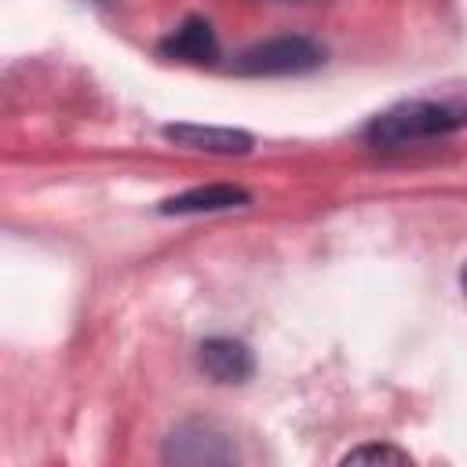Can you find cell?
<instances>
[{
    "mask_svg": "<svg viewBox=\"0 0 467 467\" xmlns=\"http://www.w3.org/2000/svg\"><path fill=\"white\" fill-rule=\"evenodd\" d=\"M463 120H467V109H456V106H445V102L412 99V102H398L387 113L372 117L365 124V139L372 146H409V142L449 135Z\"/></svg>",
    "mask_w": 467,
    "mask_h": 467,
    "instance_id": "obj_1",
    "label": "cell"
},
{
    "mask_svg": "<svg viewBox=\"0 0 467 467\" xmlns=\"http://www.w3.org/2000/svg\"><path fill=\"white\" fill-rule=\"evenodd\" d=\"M321 62L325 51L310 36H274L241 51L234 69L244 77H288V73H310Z\"/></svg>",
    "mask_w": 467,
    "mask_h": 467,
    "instance_id": "obj_2",
    "label": "cell"
},
{
    "mask_svg": "<svg viewBox=\"0 0 467 467\" xmlns=\"http://www.w3.org/2000/svg\"><path fill=\"white\" fill-rule=\"evenodd\" d=\"M164 460H171V463H193V467H201V463H230L234 460V449L208 423H182L168 438Z\"/></svg>",
    "mask_w": 467,
    "mask_h": 467,
    "instance_id": "obj_3",
    "label": "cell"
},
{
    "mask_svg": "<svg viewBox=\"0 0 467 467\" xmlns=\"http://www.w3.org/2000/svg\"><path fill=\"white\" fill-rule=\"evenodd\" d=\"M197 365L215 383H244L252 376V368H255L252 350L241 339H230V336L204 339L201 350H197Z\"/></svg>",
    "mask_w": 467,
    "mask_h": 467,
    "instance_id": "obj_4",
    "label": "cell"
},
{
    "mask_svg": "<svg viewBox=\"0 0 467 467\" xmlns=\"http://www.w3.org/2000/svg\"><path fill=\"white\" fill-rule=\"evenodd\" d=\"M157 55L161 58H171V62L212 66L219 58V40H215V33H212V26L204 18H186L175 33H168L157 44Z\"/></svg>",
    "mask_w": 467,
    "mask_h": 467,
    "instance_id": "obj_5",
    "label": "cell"
},
{
    "mask_svg": "<svg viewBox=\"0 0 467 467\" xmlns=\"http://www.w3.org/2000/svg\"><path fill=\"white\" fill-rule=\"evenodd\" d=\"M164 139L186 150H204V153H223V157H241L252 150V135L237 128H212V124H168Z\"/></svg>",
    "mask_w": 467,
    "mask_h": 467,
    "instance_id": "obj_6",
    "label": "cell"
},
{
    "mask_svg": "<svg viewBox=\"0 0 467 467\" xmlns=\"http://www.w3.org/2000/svg\"><path fill=\"white\" fill-rule=\"evenodd\" d=\"M252 197L248 190L234 186V182H212V186H197L186 193H175L161 204L164 215H193V212H226V208H244Z\"/></svg>",
    "mask_w": 467,
    "mask_h": 467,
    "instance_id": "obj_7",
    "label": "cell"
},
{
    "mask_svg": "<svg viewBox=\"0 0 467 467\" xmlns=\"http://www.w3.org/2000/svg\"><path fill=\"white\" fill-rule=\"evenodd\" d=\"M339 463H412V456L409 452H401V449H394V445H358V449H350Z\"/></svg>",
    "mask_w": 467,
    "mask_h": 467,
    "instance_id": "obj_8",
    "label": "cell"
},
{
    "mask_svg": "<svg viewBox=\"0 0 467 467\" xmlns=\"http://www.w3.org/2000/svg\"><path fill=\"white\" fill-rule=\"evenodd\" d=\"M460 288H463V296H467V263H463V270H460Z\"/></svg>",
    "mask_w": 467,
    "mask_h": 467,
    "instance_id": "obj_9",
    "label": "cell"
}]
</instances>
